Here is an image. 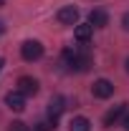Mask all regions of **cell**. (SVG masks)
I'll return each mask as SVG.
<instances>
[{"instance_id": "cell-1", "label": "cell", "mask_w": 129, "mask_h": 131, "mask_svg": "<svg viewBox=\"0 0 129 131\" xmlns=\"http://www.w3.org/2000/svg\"><path fill=\"white\" fill-rule=\"evenodd\" d=\"M63 63L68 66V71H79V73H84V71H89V66H91V56H89L86 50H71V48H66L63 50Z\"/></svg>"}, {"instance_id": "cell-7", "label": "cell", "mask_w": 129, "mask_h": 131, "mask_svg": "<svg viewBox=\"0 0 129 131\" xmlns=\"http://www.w3.org/2000/svg\"><path fill=\"white\" fill-rule=\"evenodd\" d=\"M5 106H8L10 111H23V108H25V96L15 88V91H10V93L5 96Z\"/></svg>"}, {"instance_id": "cell-2", "label": "cell", "mask_w": 129, "mask_h": 131, "mask_svg": "<svg viewBox=\"0 0 129 131\" xmlns=\"http://www.w3.org/2000/svg\"><path fill=\"white\" fill-rule=\"evenodd\" d=\"M20 56H23V61H28V63L41 61V58H43V46H41L38 40H25V43L20 46Z\"/></svg>"}, {"instance_id": "cell-8", "label": "cell", "mask_w": 129, "mask_h": 131, "mask_svg": "<svg viewBox=\"0 0 129 131\" xmlns=\"http://www.w3.org/2000/svg\"><path fill=\"white\" fill-rule=\"evenodd\" d=\"M91 35H94V25H91V23H79V25H73V38H76L79 43H89Z\"/></svg>"}, {"instance_id": "cell-14", "label": "cell", "mask_w": 129, "mask_h": 131, "mask_svg": "<svg viewBox=\"0 0 129 131\" xmlns=\"http://www.w3.org/2000/svg\"><path fill=\"white\" fill-rule=\"evenodd\" d=\"M122 28L129 33V13H124V15H122Z\"/></svg>"}, {"instance_id": "cell-15", "label": "cell", "mask_w": 129, "mask_h": 131, "mask_svg": "<svg viewBox=\"0 0 129 131\" xmlns=\"http://www.w3.org/2000/svg\"><path fill=\"white\" fill-rule=\"evenodd\" d=\"M124 129H127V131H129V114H127V116H124Z\"/></svg>"}, {"instance_id": "cell-11", "label": "cell", "mask_w": 129, "mask_h": 131, "mask_svg": "<svg viewBox=\"0 0 129 131\" xmlns=\"http://www.w3.org/2000/svg\"><path fill=\"white\" fill-rule=\"evenodd\" d=\"M68 129L71 131H91V121H89L86 116H76V118H71Z\"/></svg>"}, {"instance_id": "cell-12", "label": "cell", "mask_w": 129, "mask_h": 131, "mask_svg": "<svg viewBox=\"0 0 129 131\" xmlns=\"http://www.w3.org/2000/svg\"><path fill=\"white\" fill-rule=\"evenodd\" d=\"M56 129V121L53 118H48V121H38L35 126H33V131H53Z\"/></svg>"}, {"instance_id": "cell-9", "label": "cell", "mask_w": 129, "mask_h": 131, "mask_svg": "<svg viewBox=\"0 0 129 131\" xmlns=\"http://www.w3.org/2000/svg\"><path fill=\"white\" fill-rule=\"evenodd\" d=\"M66 111V98L63 96H53L48 103V118H53V121H58V116Z\"/></svg>"}, {"instance_id": "cell-4", "label": "cell", "mask_w": 129, "mask_h": 131, "mask_svg": "<svg viewBox=\"0 0 129 131\" xmlns=\"http://www.w3.org/2000/svg\"><path fill=\"white\" fill-rule=\"evenodd\" d=\"M91 93L96 98H109L114 93V83L106 81V78H99V81H94V86H91Z\"/></svg>"}, {"instance_id": "cell-17", "label": "cell", "mask_w": 129, "mask_h": 131, "mask_svg": "<svg viewBox=\"0 0 129 131\" xmlns=\"http://www.w3.org/2000/svg\"><path fill=\"white\" fill-rule=\"evenodd\" d=\"M124 66H127V73H129V58H127V63H124Z\"/></svg>"}, {"instance_id": "cell-16", "label": "cell", "mask_w": 129, "mask_h": 131, "mask_svg": "<svg viewBox=\"0 0 129 131\" xmlns=\"http://www.w3.org/2000/svg\"><path fill=\"white\" fill-rule=\"evenodd\" d=\"M3 33H5V23L0 20V35H3Z\"/></svg>"}, {"instance_id": "cell-5", "label": "cell", "mask_w": 129, "mask_h": 131, "mask_svg": "<svg viewBox=\"0 0 129 131\" xmlns=\"http://www.w3.org/2000/svg\"><path fill=\"white\" fill-rule=\"evenodd\" d=\"M124 116H127V103H119V106H114L112 111H106V116H104V126L112 129L114 124H119V118H124Z\"/></svg>"}, {"instance_id": "cell-6", "label": "cell", "mask_w": 129, "mask_h": 131, "mask_svg": "<svg viewBox=\"0 0 129 131\" xmlns=\"http://www.w3.org/2000/svg\"><path fill=\"white\" fill-rule=\"evenodd\" d=\"M18 91H20L23 96H35V93H38V81L31 78V76H20V78H18Z\"/></svg>"}, {"instance_id": "cell-18", "label": "cell", "mask_w": 129, "mask_h": 131, "mask_svg": "<svg viewBox=\"0 0 129 131\" xmlns=\"http://www.w3.org/2000/svg\"><path fill=\"white\" fill-rule=\"evenodd\" d=\"M3 5H5V0H0V8H3Z\"/></svg>"}, {"instance_id": "cell-3", "label": "cell", "mask_w": 129, "mask_h": 131, "mask_svg": "<svg viewBox=\"0 0 129 131\" xmlns=\"http://www.w3.org/2000/svg\"><path fill=\"white\" fill-rule=\"evenodd\" d=\"M56 20L61 25H79V10L73 5H63L58 13H56Z\"/></svg>"}, {"instance_id": "cell-10", "label": "cell", "mask_w": 129, "mask_h": 131, "mask_svg": "<svg viewBox=\"0 0 129 131\" xmlns=\"http://www.w3.org/2000/svg\"><path fill=\"white\" fill-rule=\"evenodd\" d=\"M89 23H91L94 28H106V25H109V13L101 10V8H96V10L89 13Z\"/></svg>"}, {"instance_id": "cell-19", "label": "cell", "mask_w": 129, "mask_h": 131, "mask_svg": "<svg viewBox=\"0 0 129 131\" xmlns=\"http://www.w3.org/2000/svg\"><path fill=\"white\" fill-rule=\"evenodd\" d=\"M0 68H3V58H0Z\"/></svg>"}, {"instance_id": "cell-13", "label": "cell", "mask_w": 129, "mask_h": 131, "mask_svg": "<svg viewBox=\"0 0 129 131\" xmlns=\"http://www.w3.org/2000/svg\"><path fill=\"white\" fill-rule=\"evenodd\" d=\"M8 131H31V129H28V126H25L23 121H13V124H10V129H8Z\"/></svg>"}]
</instances>
